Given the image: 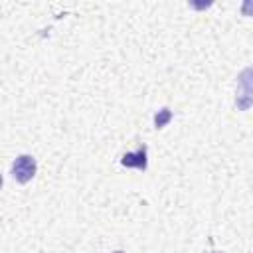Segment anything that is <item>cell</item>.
<instances>
[{
  "label": "cell",
  "mask_w": 253,
  "mask_h": 253,
  "mask_svg": "<svg viewBox=\"0 0 253 253\" xmlns=\"http://www.w3.org/2000/svg\"><path fill=\"white\" fill-rule=\"evenodd\" d=\"M36 170H38V164H36V158L30 156V154H20L14 164H12V176L16 182L20 184H26L30 182L34 176H36Z\"/></svg>",
  "instance_id": "obj_2"
},
{
  "label": "cell",
  "mask_w": 253,
  "mask_h": 253,
  "mask_svg": "<svg viewBox=\"0 0 253 253\" xmlns=\"http://www.w3.org/2000/svg\"><path fill=\"white\" fill-rule=\"evenodd\" d=\"M121 164L126 168H138V170H146V146L142 144L136 152H126L121 158Z\"/></svg>",
  "instance_id": "obj_3"
},
{
  "label": "cell",
  "mask_w": 253,
  "mask_h": 253,
  "mask_svg": "<svg viewBox=\"0 0 253 253\" xmlns=\"http://www.w3.org/2000/svg\"><path fill=\"white\" fill-rule=\"evenodd\" d=\"M235 105L239 111H247L253 105V67H245L237 75Z\"/></svg>",
  "instance_id": "obj_1"
},
{
  "label": "cell",
  "mask_w": 253,
  "mask_h": 253,
  "mask_svg": "<svg viewBox=\"0 0 253 253\" xmlns=\"http://www.w3.org/2000/svg\"><path fill=\"white\" fill-rule=\"evenodd\" d=\"M172 119V113H170V109H160L158 113H156V117H154V125H156V128H162L168 121Z\"/></svg>",
  "instance_id": "obj_4"
},
{
  "label": "cell",
  "mask_w": 253,
  "mask_h": 253,
  "mask_svg": "<svg viewBox=\"0 0 253 253\" xmlns=\"http://www.w3.org/2000/svg\"><path fill=\"white\" fill-rule=\"evenodd\" d=\"M115 253H125V251H115Z\"/></svg>",
  "instance_id": "obj_6"
},
{
  "label": "cell",
  "mask_w": 253,
  "mask_h": 253,
  "mask_svg": "<svg viewBox=\"0 0 253 253\" xmlns=\"http://www.w3.org/2000/svg\"><path fill=\"white\" fill-rule=\"evenodd\" d=\"M241 12L245 16H253V0H245L243 6H241Z\"/></svg>",
  "instance_id": "obj_5"
}]
</instances>
